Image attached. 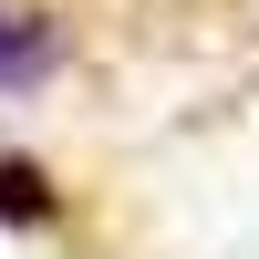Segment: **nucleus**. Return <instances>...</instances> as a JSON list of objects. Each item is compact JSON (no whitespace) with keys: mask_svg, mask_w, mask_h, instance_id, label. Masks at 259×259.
Here are the masks:
<instances>
[{"mask_svg":"<svg viewBox=\"0 0 259 259\" xmlns=\"http://www.w3.org/2000/svg\"><path fill=\"white\" fill-rule=\"evenodd\" d=\"M52 21H31V11H0V94H31L41 73H52Z\"/></svg>","mask_w":259,"mask_h":259,"instance_id":"f257e3e1","label":"nucleus"},{"mask_svg":"<svg viewBox=\"0 0 259 259\" xmlns=\"http://www.w3.org/2000/svg\"><path fill=\"white\" fill-rule=\"evenodd\" d=\"M41 218H52V177L21 166V156H0V228H41Z\"/></svg>","mask_w":259,"mask_h":259,"instance_id":"f03ea898","label":"nucleus"}]
</instances>
